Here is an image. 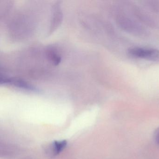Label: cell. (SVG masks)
Listing matches in <instances>:
<instances>
[{"instance_id": "obj_1", "label": "cell", "mask_w": 159, "mask_h": 159, "mask_svg": "<svg viewBox=\"0 0 159 159\" xmlns=\"http://www.w3.org/2000/svg\"><path fill=\"white\" fill-rule=\"evenodd\" d=\"M128 53L135 58H141L151 61H159V51L152 48L132 47L128 49Z\"/></svg>"}, {"instance_id": "obj_2", "label": "cell", "mask_w": 159, "mask_h": 159, "mask_svg": "<svg viewBox=\"0 0 159 159\" xmlns=\"http://www.w3.org/2000/svg\"><path fill=\"white\" fill-rule=\"evenodd\" d=\"M1 84H7L15 86L16 88H20L24 90L30 91H38L37 88L33 87L32 85L29 84L21 80L17 79H12L7 77H1Z\"/></svg>"}, {"instance_id": "obj_3", "label": "cell", "mask_w": 159, "mask_h": 159, "mask_svg": "<svg viewBox=\"0 0 159 159\" xmlns=\"http://www.w3.org/2000/svg\"><path fill=\"white\" fill-rule=\"evenodd\" d=\"M67 142L66 140H62L55 141L52 145V153L53 155L59 154L66 147Z\"/></svg>"}, {"instance_id": "obj_4", "label": "cell", "mask_w": 159, "mask_h": 159, "mask_svg": "<svg viewBox=\"0 0 159 159\" xmlns=\"http://www.w3.org/2000/svg\"><path fill=\"white\" fill-rule=\"evenodd\" d=\"M62 15L58 7H56L55 8V12L54 13V16L53 17V21L51 25L50 32H52L55 29L56 26H57L59 24V22L61 19Z\"/></svg>"}, {"instance_id": "obj_5", "label": "cell", "mask_w": 159, "mask_h": 159, "mask_svg": "<svg viewBox=\"0 0 159 159\" xmlns=\"http://www.w3.org/2000/svg\"><path fill=\"white\" fill-rule=\"evenodd\" d=\"M47 57L48 59L54 65L59 64L61 61V57L59 55L52 50H50L47 52Z\"/></svg>"}, {"instance_id": "obj_6", "label": "cell", "mask_w": 159, "mask_h": 159, "mask_svg": "<svg viewBox=\"0 0 159 159\" xmlns=\"http://www.w3.org/2000/svg\"><path fill=\"white\" fill-rule=\"evenodd\" d=\"M154 137L155 142L159 146V127L155 131Z\"/></svg>"}]
</instances>
